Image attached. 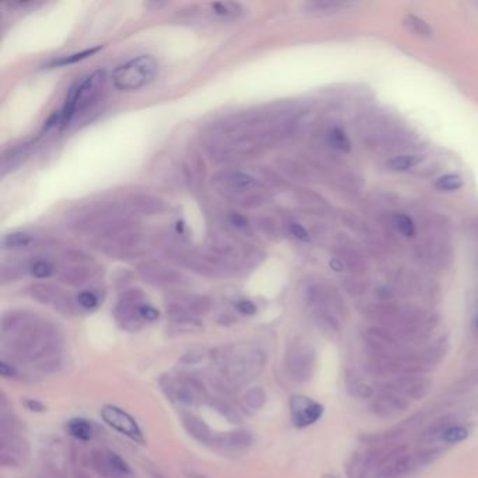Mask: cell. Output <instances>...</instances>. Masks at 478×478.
I'll list each match as a JSON object with an SVG mask.
<instances>
[{
	"label": "cell",
	"mask_w": 478,
	"mask_h": 478,
	"mask_svg": "<svg viewBox=\"0 0 478 478\" xmlns=\"http://www.w3.org/2000/svg\"><path fill=\"white\" fill-rule=\"evenodd\" d=\"M293 125L295 113L288 109L247 111L215 124L206 145L221 160H240L274 146L291 134Z\"/></svg>",
	"instance_id": "cell-1"
},
{
	"label": "cell",
	"mask_w": 478,
	"mask_h": 478,
	"mask_svg": "<svg viewBox=\"0 0 478 478\" xmlns=\"http://www.w3.org/2000/svg\"><path fill=\"white\" fill-rule=\"evenodd\" d=\"M61 333L28 311L8 313L2 320V347L19 362L42 363L59 356Z\"/></svg>",
	"instance_id": "cell-2"
},
{
	"label": "cell",
	"mask_w": 478,
	"mask_h": 478,
	"mask_svg": "<svg viewBox=\"0 0 478 478\" xmlns=\"http://www.w3.org/2000/svg\"><path fill=\"white\" fill-rule=\"evenodd\" d=\"M222 379L230 387L240 389L254 382L265 369L267 353L255 344L240 342L219 348L212 353Z\"/></svg>",
	"instance_id": "cell-3"
},
{
	"label": "cell",
	"mask_w": 478,
	"mask_h": 478,
	"mask_svg": "<svg viewBox=\"0 0 478 478\" xmlns=\"http://www.w3.org/2000/svg\"><path fill=\"white\" fill-rule=\"evenodd\" d=\"M304 302L318 326L329 331L338 330L337 314L342 313L344 302L335 289L323 284H311L304 291Z\"/></svg>",
	"instance_id": "cell-4"
},
{
	"label": "cell",
	"mask_w": 478,
	"mask_h": 478,
	"mask_svg": "<svg viewBox=\"0 0 478 478\" xmlns=\"http://www.w3.org/2000/svg\"><path fill=\"white\" fill-rule=\"evenodd\" d=\"M104 71H97L93 75L77 82L69 90L65 105L59 114V122L62 125L69 124L77 114L89 110L93 104H95L104 89Z\"/></svg>",
	"instance_id": "cell-5"
},
{
	"label": "cell",
	"mask_w": 478,
	"mask_h": 478,
	"mask_svg": "<svg viewBox=\"0 0 478 478\" xmlns=\"http://www.w3.org/2000/svg\"><path fill=\"white\" fill-rule=\"evenodd\" d=\"M157 73V61L151 55H140L120 65L114 71L113 84L117 90L134 91L151 83Z\"/></svg>",
	"instance_id": "cell-6"
},
{
	"label": "cell",
	"mask_w": 478,
	"mask_h": 478,
	"mask_svg": "<svg viewBox=\"0 0 478 478\" xmlns=\"http://www.w3.org/2000/svg\"><path fill=\"white\" fill-rule=\"evenodd\" d=\"M315 363L314 348L306 342H293L286 351L285 367L291 379L304 383L311 379Z\"/></svg>",
	"instance_id": "cell-7"
},
{
	"label": "cell",
	"mask_w": 478,
	"mask_h": 478,
	"mask_svg": "<svg viewBox=\"0 0 478 478\" xmlns=\"http://www.w3.org/2000/svg\"><path fill=\"white\" fill-rule=\"evenodd\" d=\"M163 389L172 400L184 405H196L206 398V389L202 382L194 376L165 378L162 380Z\"/></svg>",
	"instance_id": "cell-8"
},
{
	"label": "cell",
	"mask_w": 478,
	"mask_h": 478,
	"mask_svg": "<svg viewBox=\"0 0 478 478\" xmlns=\"http://www.w3.org/2000/svg\"><path fill=\"white\" fill-rule=\"evenodd\" d=\"M212 180H214L212 183H214V187L218 190V192L235 199L244 198L259 187V181L254 176L239 170L221 172Z\"/></svg>",
	"instance_id": "cell-9"
},
{
	"label": "cell",
	"mask_w": 478,
	"mask_h": 478,
	"mask_svg": "<svg viewBox=\"0 0 478 478\" xmlns=\"http://www.w3.org/2000/svg\"><path fill=\"white\" fill-rule=\"evenodd\" d=\"M145 303V296L140 291H128L125 292L114 310V315L117 318L118 324L128 330V331H136L143 326V320L140 317V306Z\"/></svg>",
	"instance_id": "cell-10"
},
{
	"label": "cell",
	"mask_w": 478,
	"mask_h": 478,
	"mask_svg": "<svg viewBox=\"0 0 478 478\" xmlns=\"http://www.w3.org/2000/svg\"><path fill=\"white\" fill-rule=\"evenodd\" d=\"M101 418L102 421L110 425L111 428L118 431L120 434L128 436L129 439L135 442H143L142 431L136 421L122 408L116 405H104L101 410Z\"/></svg>",
	"instance_id": "cell-11"
},
{
	"label": "cell",
	"mask_w": 478,
	"mask_h": 478,
	"mask_svg": "<svg viewBox=\"0 0 478 478\" xmlns=\"http://www.w3.org/2000/svg\"><path fill=\"white\" fill-rule=\"evenodd\" d=\"M289 408L292 421L295 423V427L297 428L310 427V425L320 419L324 412V407L322 404H318L314 400L300 394L291 397Z\"/></svg>",
	"instance_id": "cell-12"
},
{
	"label": "cell",
	"mask_w": 478,
	"mask_h": 478,
	"mask_svg": "<svg viewBox=\"0 0 478 478\" xmlns=\"http://www.w3.org/2000/svg\"><path fill=\"white\" fill-rule=\"evenodd\" d=\"M30 456L28 442L19 435L5 432L0 436V461L5 466H20Z\"/></svg>",
	"instance_id": "cell-13"
},
{
	"label": "cell",
	"mask_w": 478,
	"mask_h": 478,
	"mask_svg": "<svg viewBox=\"0 0 478 478\" xmlns=\"http://www.w3.org/2000/svg\"><path fill=\"white\" fill-rule=\"evenodd\" d=\"M407 408H408V401L403 396L397 394L396 392L390 389L385 394L378 397L375 403L371 404V410H374V412L385 418L400 415Z\"/></svg>",
	"instance_id": "cell-14"
},
{
	"label": "cell",
	"mask_w": 478,
	"mask_h": 478,
	"mask_svg": "<svg viewBox=\"0 0 478 478\" xmlns=\"http://www.w3.org/2000/svg\"><path fill=\"white\" fill-rule=\"evenodd\" d=\"M181 423L188 435L199 443H214L215 434L201 416L192 412H181Z\"/></svg>",
	"instance_id": "cell-15"
},
{
	"label": "cell",
	"mask_w": 478,
	"mask_h": 478,
	"mask_svg": "<svg viewBox=\"0 0 478 478\" xmlns=\"http://www.w3.org/2000/svg\"><path fill=\"white\" fill-rule=\"evenodd\" d=\"M430 380L423 378H414V376H405L398 378L392 386L390 390L396 392L397 394L414 400L422 398L430 390Z\"/></svg>",
	"instance_id": "cell-16"
},
{
	"label": "cell",
	"mask_w": 478,
	"mask_h": 478,
	"mask_svg": "<svg viewBox=\"0 0 478 478\" xmlns=\"http://www.w3.org/2000/svg\"><path fill=\"white\" fill-rule=\"evenodd\" d=\"M45 460L52 472L58 477H65L68 470V453L64 442L57 439L49 443L45 450Z\"/></svg>",
	"instance_id": "cell-17"
},
{
	"label": "cell",
	"mask_w": 478,
	"mask_h": 478,
	"mask_svg": "<svg viewBox=\"0 0 478 478\" xmlns=\"http://www.w3.org/2000/svg\"><path fill=\"white\" fill-rule=\"evenodd\" d=\"M31 295L35 300L41 302L42 304H50L57 307L58 310H69L71 309V302L69 299L64 295V292L58 288H54L50 285H37L31 289Z\"/></svg>",
	"instance_id": "cell-18"
},
{
	"label": "cell",
	"mask_w": 478,
	"mask_h": 478,
	"mask_svg": "<svg viewBox=\"0 0 478 478\" xmlns=\"http://www.w3.org/2000/svg\"><path fill=\"white\" fill-rule=\"evenodd\" d=\"M252 436L247 431H232L215 435L214 445L225 450H243L251 446Z\"/></svg>",
	"instance_id": "cell-19"
},
{
	"label": "cell",
	"mask_w": 478,
	"mask_h": 478,
	"mask_svg": "<svg viewBox=\"0 0 478 478\" xmlns=\"http://www.w3.org/2000/svg\"><path fill=\"white\" fill-rule=\"evenodd\" d=\"M353 3L349 2H338V0H313L304 5V9L309 15L313 16H329L352 8Z\"/></svg>",
	"instance_id": "cell-20"
},
{
	"label": "cell",
	"mask_w": 478,
	"mask_h": 478,
	"mask_svg": "<svg viewBox=\"0 0 478 478\" xmlns=\"http://www.w3.org/2000/svg\"><path fill=\"white\" fill-rule=\"evenodd\" d=\"M338 258L342 261L344 267L359 274L366 268V264H365V258L360 254V251L355 247H349V246H340V251H338Z\"/></svg>",
	"instance_id": "cell-21"
},
{
	"label": "cell",
	"mask_w": 478,
	"mask_h": 478,
	"mask_svg": "<svg viewBox=\"0 0 478 478\" xmlns=\"http://www.w3.org/2000/svg\"><path fill=\"white\" fill-rule=\"evenodd\" d=\"M176 303L194 317L206 314L210 309V302L205 296H187Z\"/></svg>",
	"instance_id": "cell-22"
},
{
	"label": "cell",
	"mask_w": 478,
	"mask_h": 478,
	"mask_svg": "<svg viewBox=\"0 0 478 478\" xmlns=\"http://www.w3.org/2000/svg\"><path fill=\"white\" fill-rule=\"evenodd\" d=\"M66 430H68L71 436H73L75 439L82 441V442H87L93 436L91 423L87 419H83V418L71 419L68 422V425H66Z\"/></svg>",
	"instance_id": "cell-23"
},
{
	"label": "cell",
	"mask_w": 478,
	"mask_h": 478,
	"mask_svg": "<svg viewBox=\"0 0 478 478\" xmlns=\"http://www.w3.org/2000/svg\"><path fill=\"white\" fill-rule=\"evenodd\" d=\"M265 403H267V393H265V390L261 386L248 389L243 396V404L251 411L261 410L265 405Z\"/></svg>",
	"instance_id": "cell-24"
},
{
	"label": "cell",
	"mask_w": 478,
	"mask_h": 478,
	"mask_svg": "<svg viewBox=\"0 0 478 478\" xmlns=\"http://www.w3.org/2000/svg\"><path fill=\"white\" fill-rule=\"evenodd\" d=\"M422 162V157L418 154H400L387 162V167L394 172H405L415 167Z\"/></svg>",
	"instance_id": "cell-25"
},
{
	"label": "cell",
	"mask_w": 478,
	"mask_h": 478,
	"mask_svg": "<svg viewBox=\"0 0 478 478\" xmlns=\"http://www.w3.org/2000/svg\"><path fill=\"white\" fill-rule=\"evenodd\" d=\"M30 273L33 277L38 279H45L54 275L55 267H54V264L46 258H37L30 264Z\"/></svg>",
	"instance_id": "cell-26"
},
{
	"label": "cell",
	"mask_w": 478,
	"mask_h": 478,
	"mask_svg": "<svg viewBox=\"0 0 478 478\" xmlns=\"http://www.w3.org/2000/svg\"><path fill=\"white\" fill-rule=\"evenodd\" d=\"M468 434H470L468 430L461 427V425H452V427H446L439 434V439L446 442V443L454 445V443L466 441L468 438Z\"/></svg>",
	"instance_id": "cell-27"
},
{
	"label": "cell",
	"mask_w": 478,
	"mask_h": 478,
	"mask_svg": "<svg viewBox=\"0 0 478 478\" xmlns=\"http://www.w3.org/2000/svg\"><path fill=\"white\" fill-rule=\"evenodd\" d=\"M212 10L225 19H237L244 12L243 8L235 2H215L212 3Z\"/></svg>",
	"instance_id": "cell-28"
},
{
	"label": "cell",
	"mask_w": 478,
	"mask_h": 478,
	"mask_svg": "<svg viewBox=\"0 0 478 478\" xmlns=\"http://www.w3.org/2000/svg\"><path fill=\"white\" fill-rule=\"evenodd\" d=\"M107 456H109V461H110V467L113 470V474L116 478H124L127 475H129L132 472L129 464L127 463V460H124V457H121L118 453L107 450Z\"/></svg>",
	"instance_id": "cell-29"
},
{
	"label": "cell",
	"mask_w": 478,
	"mask_h": 478,
	"mask_svg": "<svg viewBox=\"0 0 478 478\" xmlns=\"http://www.w3.org/2000/svg\"><path fill=\"white\" fill-rule=\"evenodd\" d=\"M404 24H405L411 31H414L416 35H421V37H428V38H430V37H432V34H434V30L431 28V26H430L427 21L422 20V19H419V17H416V16H414V15L405 16Z\"/></svg>",
	"instance_id": "cell-30"
},
{
	"label": "cell",
	"mask_w": 478,
	"mask_h": 478,
	"mask_svg": "<svg viewBox=\"0 0 478 478\" xmlns=\"http://www.w3.org/2000/svg\"><path fill=\"white\" fill-rule=\"evenodd\" d=\"M393 226L397 229L398 233H401L404 237H412L415 235V226L410 217L404 214H396L392 218Z\"/></svg>",
	"instance_id": "cell-31"
},
{
	"label": "cell",
	"mask_w": 478,
	"mask_h": 478,
	"mask_svg": "<svg viewBox=\"0 0 478 478\" xmlns=\"http://www.w3.org/2000/svg\"><path fill=\"white\" fill-rule=\"evenodd\" d=\"M34 241L33 236L31 235H27V233H12V235H8L5 236L3 239V247L5 248H24V247H28L31 243Z\"/></svg>",
	"instance_id": "cell-32"
},
{
	"label": "cell",
	"mask_w": 478,
	"mask_h": 478,
	"mask_svg": "<svg viewBox=\"0 0 478 478\" xmlns=\"http://www.w3.org/2000/svg\"><path fill=\"white\" fill-rule=\"evenodd\" d=\"M463 185V180L460 176L457 174H446L442 176L441 178L436 180L435 187L442 190V191H456L459 188H461Z\"/></svg>",
	"instance_id": "cell-33"
},
{
	"label": "cell",
	"mask_w": 478,
	"mask_h": 478,
	"mask_svg": "<svg viewBox=\"0 0 478 478\" xmlns=\"http://www.w3.org/2000/svg\"><path fill=\"white\" fill-rule=\"evenodd\" d=\"M330 143L333 145V147L341 150V151H349L351 150V142L348 139V136L345 135V132L340 128H334L330 132Z\"/></svg>",
	"instance_id": "cell-34"
},
{
	"label": "cell",
	"mask_w": 478,
	"mask_h": 478,
	"mask_svg": "<svg viewBox=\"0 0 478 478\" xmlns=\"http://www.w3.org/2000/svg\"><path fill=\"white\" fill-rule=\"evenodd\" d=\"M212 407H215L217 411H219L228 421L233 422V423H239L241 419H240V415L239 412L226 401H221V400H215V401H212Z\"/></svg>",
	"instance_id": "cell-35"
},
{
	"label": "cell",
	"mask_w": 478,
	"mask_h": 478,
	"mask_svg": "<svg viewBox=\"0 0 478 478\" xmlns=\"http://www.w3.org/2000/svg\"><path fill=\"white\" fill-rule=\"evenodd\" d=\"M100 48H90V49H86L83 52H79V54H73V55H69V57H64L58 61L54 62L55 66H65V65H71V64H75V62H79L82 59H86L89 57H91L93 54H95V52L98 50Z\"/></svg>",
	"instance_id": "cell-36"
},
{
	"label": "cell",
	"mask_w": 478,
	"mask_h": 478,
	"mask_svg": "<svg viewBox=\"0 0 478 478\" xmlns=\"http://www.w3.org/2000/svg\"><path fill=\"white\" fill-rule=\"evenodd\" d=\"M77 304L84 310H94L98 306V297L91 291H83L77 295Z\"/></svg>",
	"instance_id": "cell-37"
},
{
	"label": "cell",
	"mask_w": 478,
	"mask_h": 478,
	"mask_svg": "<svg viewBox=\"0 0 478 478\" xmlns=\"http://www.w3.org/2000/svg\"><path fill=\"white\" fill-rule=\"evenodd\" d=\"M139 313H140V317H142V320L145 323L146 322H156L157 318L160 317V311H158L154 306H151V304H149L146 302L140 306Z\"/></svg>",
	"instance_id": "cell-38"
},
{
	"label": "cell",
	"mask_w": 478,
	"mask_h": 478,
	"mask_svg": "<svg viewBox=\"0 0 478 478\" xmlns=\"http://www.w3.org/2000/svg\"><path fill=\"white\" fill-rule=\"evenodd\" d=\"M344 221H345L347 226L351 228L352 230H355L356 233H367L369 232V228L366 226V223H363L358 217L352 215V214L345 215Z\"/></svg>",
	"instance_id": "cell-39"
},
{
	"label": "cell",
	"mask_w": 478,
	"mask_h": 478,
	"mask_svg": "<svg viewBox=\"0 0 478 478\" xmlns=\"http://www.w3.org/2000/svg\"><path fill=\"white\" fill-rule=\"evenodd\" d=\"M236 309L244 315H252L257 313V306L251 300H247V299L239 300L236 303Z\"/></svg>",
	"instance_id": "cell-40"
},
{
	"label": "cell",
	"mask_w": 478,
	"mask_h": 478,
	"mask_svg": "<svg viewBox=\"0 0 478 478\" xmlns=\"http://www.w3.org/2000/svg\"><path fill=\"white\" fill-rule=\"evenodd\" d=\"M289 230H291L292 236H295L300 241H309L310 240L309 232L302 225H299V223H291L289 225Z\"/></svg>",
	"instance_id": "cell-41"
},
{
	"label": "cell",
	"mask_w": 478,
	"mask_h": 478,
	"mask_svg": "<svg viewBox=\"0 0 478 478\" xmlns=\"http://www.w3.org/2000/svg\"><path fill=\"white\" fill-rule=\"evenodd\" d=\"M203 358H205V353H203V352H201V351H194V352L185 353V355L181 358V362H183V363H187V365H195V363L201 362Z\"/></svg>",
	"instance_id": "cell-42"
},
{
	"label": "cell",
	"mask_w": 478,
	"mask_h": 478,
	"mask_svg": "<svg viewBox=\"0 0 478 478\" xmlns=\"http://www.w3.org/2000/svg\"><path fill=\"white\" fill-rule=\"evenodd\" d=\"M0 375H2L3 378H12L16 375V370L13 367V365H10L9 362L6 360H2L0 362Z\"/></svg>",
	"instance_id": "cell-43"
},
{
	"label": "cell",
	"mask_w": 478,
	"mask_h": 478,
	"mask_svg": "<svg viewBox=\"0 0 478 478\" xmlns=\"http://www.w3.org/2000/svg\"><path fill=\"white\" fill-rule=\"evenodd\" d=\"M26 405H27V408H28V410H31V411H37V412H42V411L45 410L44 404H41V403H39V401H37V400H28V401L26 403Z\"/></svg>",
	"instance_id": "cell-44"
},
{
	"label": "cell",
	"mask_w": 478,
	"mask_h": 478,
	"mask_svg": "<svg viewBox=\"0 0 478 478\" xmlns=\"http://www.w3.org/2000/svg\"><path fill=\"white\" fill-rule=\"evenodd\" d=\"M323 478H337L335 475H333V474H324L323 475Z\"/></svg>",
	"instance_id": "cell-45"
},
{
	"label": "cell",
	"mask_w": 478,
	"mask_h": 478,
	"mask_svg": "<svg viewBox=\"0 0 478 478\" xmlns=\"http://www.w3.org/2000/svg\"><path fill=\"white\" fill-rule=\"evenodd\" d=\"M475 230H477V233H478V221L475 222Z\"/></svg>",
	"instance_id": "cell-46"
},
{
	"label": "cell",
	"mask_w": 478,
	"mask_h": 478,
	"mask_svg": "<svg viewBox=\"0 0 478 478\" xmlns=\"http://www.w3.org/2000/svg\"><path fill=\"white\" fill-rule=\"evenodd\" d=\"M477 327H478V320H477Z\"/></svg>",
	"instance_id": "cell-47"
}]
</instances>
